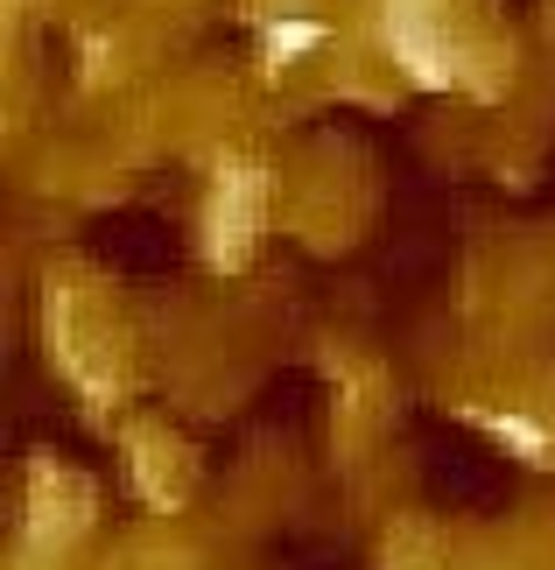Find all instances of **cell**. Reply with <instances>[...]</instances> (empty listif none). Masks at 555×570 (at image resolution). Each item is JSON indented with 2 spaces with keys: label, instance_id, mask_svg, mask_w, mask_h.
I'll list each match as a JSON object with an SVG mask.
<instances>
[{
  "label": "cell",
  "instance_id": "cell-1",
  "mask_svg": "<svg viewBox=\"0 0 555 570\" xmlns=\"http://www.w3.org/2000/svg\"><path fill=\"white\" fill-rule=\"evenodd\" d=\"M387 36H394V57L408 63V78H415V85H436V92H443V85L457 78V63H450V36H443L429 14H415L408 0H394Z\"/></svg>",
  "mask_w": 555,
  "mask_h": 570
},
{
  "label": "cell",
  "instance_id": "cell-2",
  "mask_svg": "<svg viewBox=\"0 0 555 570\" xmlns=\"http://www.w3.org/2000/svg\"><path fill=\"white\" fill-rule=\"evenodd\" d=\"M485 436H506V451H521V458H548V430L542 423H527V415H499V409H464Z\"/></svg>",
  "mask_w": 555,
  "mask_h": 570
},
{
  "label": "cell",
  "instance_id": "cell-3",
  "mask_svg": "<svg viewBox=\"0 0 555 570\" xmlns=\"http://www.w3.org/2000/svg\"><path fill=\"white\" fill-rule=\"evenodd\" d=\"M324 42V21H275L268 29V63H296Z\"/></svg>",
  "mask_w": 555,
  "mask_h": 570
}]
</instances>
